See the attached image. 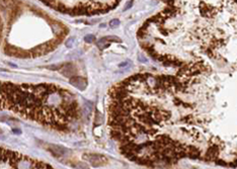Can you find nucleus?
I'll return each instance as SVG.
<instances>
[{"mask_svg": "<svg viewBox=\"0 0 237 169\" xmlns=\"http://www.w3.org/2000/svg\"><path fill=\"white\" fill-rule=\"evenodd\" d=\"M82 159L87 161L93 167H100L108 163V158L99 154H84Z\"/></svg>", "mask_w": 237, "mask_h": 169, "instance_id": "nucleus-1", "label": "nucleus"}, {"mask_svg": "<svg viewBox=\"0 0 237 169\" xmlns=\"http://www.w3.org/2000/svg\"><path fill=\"white\" fill-rule=\"evenodd\" d=\"M70 84L79 90H84L87 86V80L80 76H74L70 78Z\"/></svg>", "mask_w": 237, "mask_h": 169, "instance_id": "nucleus-2", "label": "nucleus"}, {"mask_svg": "<svg viewBox=\"0 0 237 169\" xmlns=\"http://www.w3.org/2000/svg\"><path fill=\"white\" fill-rule=\"evenodd\" d=\"M61 68H62V69H61V73H62L64 76H66V77H70V78H72V77H74V75H75V73H76L75 66H74L73 64H71V63L62 65Z\"/></svg>", "mask_w": 237, "mask_h": 169, "instance_id": "nucleus-3", "label": "nucleus"}, {"mask_svg": "<svg viewBox=\"0 0 237 169\" xmlns=\"http://www.w3.org/2000/svg\"><path fill=\"white\" fill-rule=\"evenodd\" d=\"M108 42H118L121 43V39L118 37H114V36H108V37H105L102 39H100L99 41L97 42V46L100 48V49H105L108 46Z\"/></svg>", "mask_w": 237, "mask_h": 169, "instance_id": "nucleus-4", "label": "nucleus"}, {"mask_svg": "<svg viewBox=\"0 0 237 169\" xmlns=\"http://www.w3.org/2000/svg\"><path fill=\"white\" fill-rule=\"evenodd\" d=\"M49 150L55 155V156H58V157L67 155L68 154L67 152H69V150L67 148L62 147V146H58V145H51V146L49 147Z\"/></svg>", "mask_w": 237, "mask_h": 169, "instance_id": "nucleus-5", "label": "nucleus"}, {"mask_svg": "<svg viewBox=\"0 0 237 169\" xmlns=\"http://www.w3.org/2000/svg\"><path fill=\"white\" fill-rule=\"evenodd\" d=\"M120 25V20L119 19H113V20H111L110 21V26L111 28H118V26Z\"/></svg>", "mask_w": 237, "mask_h": 169, "instance_id": "nucleus-6", "label": "nucleus"}, {"mask_svg": "<svg viewBox=\"0 0 237 169\" xmlns=\"http://www.w3.org/2000/svg\"><path fill=\"white\" fill-rule=\"evenodd\" d=\"M94 40H95V37L94 36H92V34H87V36H85L84 37V41L86 43H92Z\"/></svg>", "mask_w": 237, "mask_h": 169, "instance_id": "nucleus-7", "label": "nucleus"}, {"mask_svg": "<svg viewBox=\"0 0 237 169\" xmlns=\"http://www.w3.org/2000/svg\"><path fill=\"white\" fill-rule=\"evenodd\" d=\"M130 66H131V63H130L129 61H127V62H123L119 65V67H121V68H123V67L124 68H128V67H130Z\"/></svg>", "mask_w": 237, "mask_h": 169, "instance_id": "nucleus-8", "label": "nucleus"}, {"mask_svg": "<svg viewBox=\"0 0 237 169\" xmlns=\"http://www.w3.org/2000/svg\"><path fill=\"white\" fill-rule=\"evenodd\" d=\"M76 167L78 169H89L86 165L83 164V163H78V164L76 165Z\"/></svg>", "mask_w": 237, "mask_h": 169, "instance_id": "nucleus-9", "label": "nucleus"}, {"mask_svg": "<svg viewBox=\"0 0 237 169\" xmlns=\"http://www.w3.org/2000/svg\"><path fill=\"white\" fill-rule=\"evenodd\" d=\"M73 42H74V39L73 37H71V39H69L67 42H66V46H67L68 48H70L71 46H72V44H73Z\"/></svg>", "mask_w": 237, "mask_h": 169, "instance_id": "nucleus-10", "label": "nucleus"}, {"mask_svg": "<svg viewBox=\"0 0 237 169\" xmlns=\"http://www.w3.org/2000/svg\"><path fill=\"white\" fill-rule=\"evenodd\" d=\"M132 4H133V2H128V5H127V7H126V8H125V10L129 9V8H130V6H131Z\"/></svg>", "mask_w": 237, "mask_h": 169, "instance_id": "nucleus-11", "label": "nucleus"}, {"mask_svg": "<svg viewBox=\"0 0 237 169\" xmlns=\"http://www.w3.org/2000/svg\"><path fill=\"white\" fill-rule=\"evenodd\" d=\"M139 61H142V62H145V61H146V59H144L143 57H139Z\"/></svg>", "mask_w": 237, "mask_h": 169, "instance_id": "nucleus-12", "label": "nucleus"}]
</instances>
